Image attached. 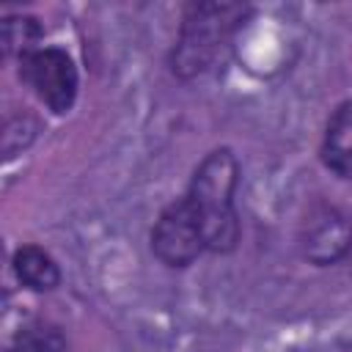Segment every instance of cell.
<instances>
[{"label": "cell", "mask_w": 352, "mask_h": 352, "mask_svg": "<svg viewBox=\"0 0 352 352\" xmlns=\"http://www.w3.org/2000/svg\"><path fill=\"white\" fill-rule=\"evenodd\" d=\"M14 272L22 280V286L33 292H50L60 283V270L52 261L50 253H44L36 245H25L14 253Z\"/></svg>", "instance_id": "52a82bcc"}, {"label": "cell", "mask_w": 352, "mask_h": 352, "mask_svg": "<svg viewBox=\"0 0 352 352\" xmlns=\"http://www.w3.org/2000/svg\"><path fill=\"white\" fill-rule=\"evenodd\" d=\"M245 3H192L187 6L170 66L179 77H198L223 55L234 33L248 22Z\"/></svg>", "instance_id": "7a4b0ae2"}, {"label": "cell", "mask_w": 352, "mask_h": 352, "mask_svg": "<svg viewBox=\"0 0 352 352\" xmlns=\"http://www.w3.org/2000/svg\"><path fill=\"white\" fill-rule=\"evenodd\" d=\"M16 352H66V338L50 322H30L16 333Z\"/></svg>", "instance_id": "9c48e42d"}, {"label": "cell", "mask_w": 352, "mask_h": 352, "mask_svg": "<svg viewBox=\"0 0 352 352\" xmlns=\"http://www.w3.org/2000/svg\"><path fill=\"white\" fill-rule=\"evenodd\" d=\"M19 77L52 113L72 110L77 99V69L63 50L44 47L25 55L19 60Z\"/></svg>", "instance_id": "3957f363"}, {"label": "cell", "mask_w": 352, "mask_h": 352, "mask_svg": "<svg viewBox=\"0 0 352 352\" xmlns=\"http://www.w3.org/2000/svg\"><path fill=\"white\" fill-rule=\"evenodd\" d=\"M151 250L168 267H187L201 256V250H206L201 220L187 195L162 209L151 231Z\"/></svg>", "instance_id": "277c9868"}, {"label": "cell", "mask_w": 352, "mask_h": 352, "mask_svg": "<svg viewBox=\"0 0 352 352\" xmlns=\"http://www.w3.org/2000/svg\"><path fill=\"white\" fill-rule=\"evenodd\" d=\"M352 248V223L336 209L311 214L302 231V253L314 264H333Z\"/></svg>", "instance_id": "5b68a950"}, {"label": "cell", "mask_w": 352, "mask_h": 352, "mask_svg": "<svg viewBox=\"0 0 352 352\" xmlns=\"http://www.w3.org/2000/svg\"><path fill=\"white\" fill-rule=\"evenodd\" d=\"M239 182V165L228 148H217L204 157L190 182L187 198L201 220L206 250L228 253L239 239V220L234 209V192Z\"/></svg>", "instance_id": "6da1fadb"}, {"label": "cell", "mask_w": 352, "mask_h": 352, "mask_svg": "<svg viewBox=\"0 0 352 352\" xmlns=\"http://www.w3.org/2000/svg\"><path fill=\"white\" fill-rule=\"evenodd\" d=\"M322 162L341 179H352V99L338 104L322 140Z\"/></svg>", "instance_id": "8992f818"}, {"label": "cell", "mask_w": 352, "mask_h": 352, "mask_svg": "<svg viewBox=\"0 0 352 352\" xmlns=\"http://www.w3.org/2000/svg\"><path fill=\"white\" fill-rule=\"evenodd\" d=\"M38 38H41V25L33 19V16H25V14H11L3 19V55L6 58H25L30 52H36L38 47Z\"/></svg>", "instance_id": "ba28073f"}]
</instances>
